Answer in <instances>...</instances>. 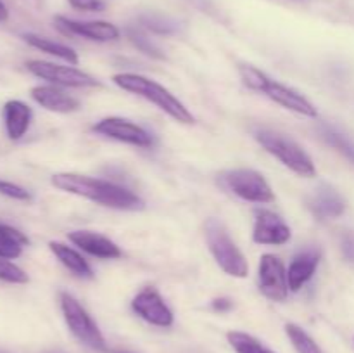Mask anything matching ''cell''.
Returning a JSON list of instances; mask_svg holds the SVG:
<instances>
[{"mask_svg": "<svg viewBox=\"0 0 354 353\" xmlns=\"http://www.w3.org/2000/svg\"><path fill=\"white\" fill-rule=\"evenodd\" d=\"M50 183L62 192L85 197L92 203L113 208V210L140 211L145 208L144 199L137 196L133 190L109 182V180L93 179V176L80 175V173L61 172L50 176Z\"/></svg>", "mask_w": 354, "mask_h": 353, "instance_id": "obj_1", "label": "cell"}, {"mask_svg": "<svg viewBox=\"0 0 354 353\" xmlns=\"http://www.w3.org/2000/svg\"><path fill=\"white\" fill-rule=\"evenodd\" d=\"M113 82L116 83L120 89L127 90V92L135 93V96L142 97V99L149 100V102L156 104L161 111H165L168 116L183 125L196 123V116L187 109L185 104L173 96L166 87L158 83L156 80L147 78L144 75H137V73H118L113 76Z\"/></svg>", "mask_w": 354, "mask_h": 353, "instance_id": "obj_2", "label": "cell"}, {"mask_svg": "<svg viewBox=\"0 0 354 353\" xmlns=\"http://www.w3.org/2000/svg\"><path fill=\"white\" fill-rule=\"evenodd\" d=\"M204 235H206L207 248L213 255L214 262L227 275L244 279L249 273V263L234 239L228 234L223 221L218 218H207L204 224Z\"/></svg>", "mask_w": 354, "mask_h": 353, "instance_id": "obj_3", "label": "cell"}, {"mask_svg": "<svg viewBox=\"0 0 354 353\" xmlns=\"http://www.w3.org/2000/svg\"><path fill=\"white\" fill-rule=\"evenodd\" d=\"M254 138L266 152L275 156L283 166H287L296 175L303 176V179L317 176V166H315L313 159L294 138L275 130H268V128L256 130Z\"/></svg>", "mask_w": 354, "mask_h": 353, "instance_id": "obj_4", "label": "cell"}, {"mask_svg": "<svg viewBox=\"0 0 354 353\" xmlns=\"http://www.w3.org/2000/svg\"><path fill=\"white\" fill-rule=\"evenodd\" d=\"M59 307H61L66 325L78 341H82L88 348L97 350V352H107L102 331L95 324L92 315L85 310V307L73 294L61 291L59 293Z\"/></svg>", "mask_w": 354, "mask_h": 353, "instance_id": "obj_5", "label": "cell"}, {"mask_svg": "<svg viewBox=\"0 0 354 353\" xmlns=\"http://www.w3.org/2000/svg\"><path fill=\"white\" fill-rule=\"evenodd\" d=\"M218 183L249 203L268 204L275 201L272 185L259 172L251 168L225 170L218 175Z\"/></svg>", "mask_w": 354, "mask_h": 353, "instance_id": "obj_6", "label": "cell"}, {"mask_svg": "<svg viewBox=\"0 0 354 353\" xmlns=\"http://www.w3.org/2000/svg\"><path fill=\"white\" fill-rule=\"evenodd\" d=\"M26 69L31 75L45 80L57 87H71V89H85V87H100V82L88 73L75 68V66H62L55 62L31 59L26 61Z\"/></svg>", "mask_w": 354, "mask_h": 353, "instance_id": "obj_7", "label": "cell"}, {"mask_svg": "<svg viewBox=\"0 0 354 353\" xmlns=\"http://www.w3.org/2000/svg\"><path fill=\"white\" fill-rule=\"evenodd\" d=\"M92 130L95 134L102 135V137L135 145V147L151 149L156 145V138L151 132H147L144 127L133 123V121L127 120V118H102V120L93 125Z\"/></svg>", "mask_w": 354, "mask_h": 353, "instance_id": "obj_8", "label": "cell"}, {"mask_svg": "<svg viewBox=\"0 0 354 353\" xmlns=\"http://www.w3.org/2000/svg\"><path fill=\"white\" fill-rule=\"evenodd\" d=\"M258 287L265 298L272 301H286L289 296L287 269L275 255H263L258 266Z\"/></svg>", "mask_w": 354, "mask_h": 353, "instance_id": "obj_9", "label": "cell"}, {"mask_svg": "<svg viewBox=\"0 0 354 353\" xmlns=\"http://www.w3.org/2000/svg\"><path fill=\"white\" fill-rule=\"evenodd\" d=\"M131 310L156 327H171L175 322L171 308L168 307L161 293L152 286L144 287L135 294V298L131 300Z\"/></svg>", "mask_w": 354, "mask_h": 353, "instance_id": "obj_10", "label": "cell"}, {"mask_svg": "<svg viewBox=\"0 0 354 353\" xmlns=\"http://www.w3.org/2000/svg\"><path fill=\"white\" fill-rule=\"evenodd\" d=\"M54 24L62 35L68 37H82L92 42H114L121 37L116 24L107 21H76L66 16H55Z\"/></svg>", "mask_w": 354, "mask_h": 353, "instance_id": "obj_11", "label": "cell"}, {"mask_svg": "<svg viewBox=\"0 0 354 353\" xmlns=\"http://www.w3.org/2000/svg\"><path fill=\"white\" fill-rule=\"evenodd\" d=\"M290 237H292V230L280 215L270 210L256 211L254 228H252V241L256 244L282 246L289 242Z\"/></svg>", "mask_w": 354, "mask_h": 353, "instance_id": "obj_12", "label": "cell"}, {"mask_svg": "<svg viewBox=\"0 0 354 353\" xmlns=\"http://www.w3.org/2000/svg\"><path fill=\"white\" fill-rule=\"evenodd\" d=\"M263 93H265L268 99H272L275 104H279V106L292 111V113L301 114V116H306V118H317L318 116L317 107L313 106V102H311L308 97H304L303 93H299L297 90L290 89V87L283 85V83L275 82V80L270 78V82L266 83Z\"/></svg>", "mask_w": 354, "mask_h": 353, "instance_id": "obj_13", "label": "cell"}, {"mask_svg": "<svg viewBox=\"0 0 354 353\" xmlns=\"http://www.w3.org/2000/svg\"><path fill=\"white\" fill-rule=\"evenodd\" d=\"M30 96L38 106H41L44 109L52 111V113H75L82 107L80 100L76 97H73L71 93L66 92L62 87L57 85H37L30 90Z\"/></svg>", "mask_w": 354, "mask_h": 353, "instance_id": "obj_14", "label": "cell"}, {"mask_svg": "<svg viewBox=\"0 0 354 353\" xmlns=\"http://www.w3.org/2000/svg\"><path fill=\"white\" fill-rule=\"evenodd\" d=\"M68 239L75 246H78L82 251H85L86 255L95 256L100 260H118L123 256L120 246L114 241H111L109 237L102 234H97L92 230H75L69 232Z\"/></svg>", "mask_w": 354, "mask_h": 353, "instance_id": "obj_15", "label": "cell"}, {"mask_svg": "<svg viewBox=\"0 0 354 353\" xmlns=\"http://www.w3.org/2000/svg\"><path fill=\"white\" fill-rule=\"evenodd\" d=\"M308 210L317 220L339 218L346 211V199L330 185H320L306 199Z\"/></svg>", "mask_w": 354, "mask_h": 353, "instance_id": "obj_16", "label": "cell"}, {"mask_svg": "<svg viewBox=\"0 0 354 353\" xmlns=\"http://www.w3.org/2000/svg\"><path fill=\"white\" fill-rule=\"evenodd\" d=\"M320 260L322 251L315 248L304 249L294 256L289 269H287V280H289V289L292 293H297L308 280H311L318 265H320Z\"/></svg>", "mask_w": 354, "mask_h": 353, "instance_id": "obj_17", "label": "cell"}, {"mask_svg": "<svg viewBox=\"0 0 354 353\" xmlns=\"http://www.w3.org/2000/svg\"><path fill=\"white\" fill-rule=\"evenodd\" d=\"M2 116L7 137L10 141H19L30 130L31 121H33V111L23 100L10 99L3 104Z\"/></svg>", "mask_w": 354, "mask_h": 353, "instance_id": "obj_18", "label": "cell"}, {"mask_svg": "<svg viewBox=\"0 0 354 353\" xmlns=\"http://www.w3.org/2000/svg\"><path fill=\"white\" fill-rule=\"evenodd\" d=\"M48 249L54 253V256L61 262V265H64L73 275L80 277V279H92L93 277L92 266L75 248L64 244V242L50 241L48 242Z\"/></svg>", "mask_w": 354, "mask_h": 353, "instance_id": "obj_19", "label": "cell"}, {"mask_svg": "<svg viewBox=\"0 0 354 353\" xmlns=\"http://www.w3.org/2000/svg\"><path fill=\"white\" fill-rule=\"evenodd\" d=\"M23 40L26 42L28 45H31L33 48H37V51L45 52V54L48 55H54V57L57 59H62V61H66L68 64H78V54L75 52V48L68 47V45L59 44V42L50 40V38L40 37V35L37 33H24Z\"/></svg>", "mask_w": 354, "mask_h": 353, "instance_id": "obj_20", "label": "cell"}, {"mask_svg": "<svg viewBox=\"0 0 354 353\" xmlns=\"http://www.w3.org/2000/svg\"><path fill=\"white\" fill-rule=\"evenodd\" d=\"M227 339L235 353H275L268 346L263 345L254 336L248 334L242 331H230L227 332Z\"/></svg>", "mask_w": 354, "mask_h": 353, "instance_id": "obj_21", "label": "cell"}, {"mask_svg": "<svg viewBox=\"0 0 354 353\" xmlns=\"http://www.w3.org/2000/svg\"><path fill=\"white\" fill-rule=\"evenodd\" d=\"M286 334L297 353H324L320 345L297 324H292V322L286 324Z\"/></svg>", "mask_w": 354, "mask_h": 353, "instance_id": "obj_22", "label": "cell"}, {"mask_svg": "<svg viewBox=\"0 0 354 353\" xmlns=\"http://www.w3.org/2000/svg\"><path fill=\"white\" fill-rule=\"evenodd\" d=\"M320 135L330 147H334L335 151L341 152L351 165H354V142L351 138L346 137L344 134L337 132L335 128L327 127V125L320 128Z\"/></svg>", "mask_w": 354, "mask_h": 353, "instance_id": "obj_23", "label": "cell"}, {"mask_svg": "<svg viewBox=\"0 0 354 353\" xmlns=\"http://www.w3.org/2000/svg\"><path fill=\"white\" fill-rule=\"evenodd\" d=\"M124 35H127L128 40H130L142 54L149 55V57L152 59H165V54H162L161 48H159L158 45L140 30V28L128 26L127 30H124Z\"/></svg>", "mask_w": 354, "mask_h": 353, "instance_id": "obj_24", "label": "cell"}, {"mask_svg": "<svg viewBox=\"0 0 354 353\" xmlns=\"http://www.w3.org/2000/svg\"><path fill=\"white\" fill-rule=\"evenodd\" d=\"M140 23L142 26L151 30L152 33H158V35H173L178 31L180 24L178 21H175L173 17L168 16H162V14H144L140 17Z\"/></svg>", "mask_w": 354, "mask_h": 353, "instance_id": "obj_25", "label": "cell"}, {"mask_svg": "<svg viewBox=\"0 0 354 353\" xmlns=\"http://www.w3.org/2000/svg\"><path fill=\"white\" fill-rule=\"evenodd\" d=\"M239 75H241L242 83H244L248 89L254 90V92L263 93L266 83L270 82V76L266 75V73H263L261 69L256 68V66H251V64L239 66Z\"/></svg>", "mask_w": 354, "mask_h": 353, "instance_id": "obj_26", "label": "cell"}, {"mask_svg": "<svg viewBox=\"0 0 354 353\" xmlns=\"http://www.w3.org/2000/svg\"><path fill=\"white\" fill-rule=\"evenodd\" d=\"M0 280L7 284H28L30 275L26 273V270H23L10 260L0 258Z\"/></svg>", "mask_w": 354, "mask_h": 353, "instance_id": "obj_27", "label": "cell"}, {"mask_svg": "<svg viewBox=\"0 0 354 353\" xmlns=\"http://www.w3.org/2000/svg\"><path fill=\"white\" fill-rule=\"evenodd\" d=\"M0 196H6L14 201H21V203H30L33 199L30 190L3 179H0Z\"/></svg>", "mask_w": 354, "mask_h": 353, "instance_id": "obj_28", "label": "cell"}, {"mask_svg": "<svg viewBox=\"0 0 354 353\" xmlns=\"http://www.w3.org/2000/svg\"><path fill=\"white\" fill-rule=\"evenodd\" d=\"M23 255V246L0 235V258L16 260Z\"/></svg>", "mask_w": 354, "mask_h": 353, "instance_id": "obj_29", "label": "cell"}, {"mask_svg": "<svg viewBox=\"0 0 354 353\" xmlns=\"http://www.w3.org/2000/svg\"><path fill=\"white\" fill-rule=\"evenodd\" d=\"M0 235L10 239V241L17 242V244H21L23 248H24V246L30 244V239H28V235L24 234V232H21L19 228L12 227V225L2 224V221H0Z\"/></svg>", "mask_w": 354, "mask_h": 353, "instance_id": "obj_30", "label": "cell"}, {"mask_svg": "<svg viewBox=\"0 0 354 353\" xmlns=\"http://www.w3.org/2000/svg\"><path fill=\"white\" fill-rule=\"evenodd\" d=\"M69 6L76 10L83 12H102L106 9V3L102 0H68Z\"/></svg>", "mask_w": 354, "mask_h": 353, "instance_id": "obj_31", "label": "cell"}, {"mask_svg": "<svg viewBox=\"0 0 354 353\" xmlns=\"http://www.w3.org/2000/svg\"><path fill=\"white\" fill-rule=\"evenodd\" d=\"M341 249H342V255L346 256L348 262H354V234H351V232H348V234L342 237Z\"/></svg>", "mask_w": 354, "mask_h": 353, "instance_id": "obj_32", "label": "cell"}, {"mask_svg": "<svg viewBox=\"0 0 354 353\" xmlns=\"http://www.w3.org/2000/svg\"><path fill=\"white\" fill-rule=\"evenodd\" d=\"M211 308H213L214 311H220V314L230 311L232 308H234V301L228 300V298H216V300L211 301Z\"/></svg>", "mask_w": 354, "mask_h": 353, "instance_id": "obj_33", "label": "cell"}, {"mask_svg": "<svg viewBox=\"0 0 354 353\" xmlns=\"http://www.w3.org/2000/svg\"><path fill=\"white\" fill-rule=\"evenodd\" d=\"M9 19V9H7L6 3L0 0V23H6Z\"/></svg>", "mask_w": 354, "mask_h": 353, "instance_id": "obj_34", "label": "cell"}, {"mask_svg": "<svg viewBox=\"0 0 354 353\" xmlns=\"http://www.w3.org/2000/svg\"><path fill=\"white\" fill-rule=\"evenodd\" d=\"M106 353H130V352H121V350H107Z\"/></svg>", "mask_w": 354, "mask_h": 353, "instance_id": "obj_35", "label": "cell"}]
</instances>
